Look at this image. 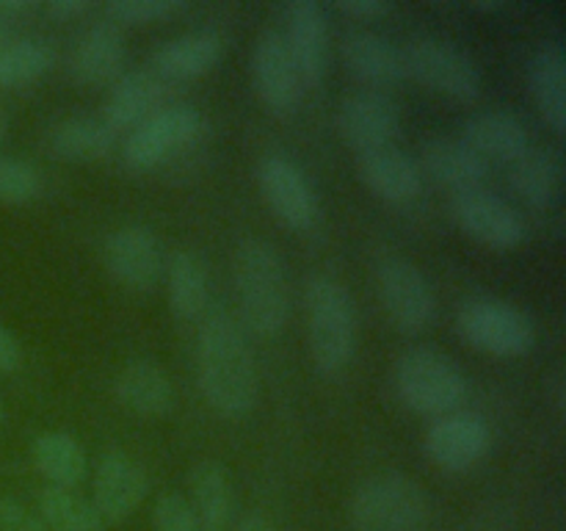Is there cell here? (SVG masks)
Here are the masks:
<instances>
[{
	"mask_svg": "<svg viewBox=\"0 0 566 531\" xmlns=\"http://www.w3.org/2000/svg\"><path fill=\"white\" fill-rule=\"evenodd\" d=\"M401 53L403 70L420 86L459 100V103H473L481 94L479 66L453 44L434 37H418Z\"/></svg>",
	"mask_w": 566,
	"mask_h": 531,
	"instance_id": "cell-8",
	"label": "cell"
},
{
	"mask_svg": "<svg viewBox=\"0 0 566 531\" xmlns=\"http://www.w3.org/2000/svg\"><path fill=\"white\" fill-rule=\"evenodd\" d=\"M199 391L210 409L224 418H243L258 402V363L241 321L224 308L205 313L197 341Z\"/></svg>",
	"mask_w": 566,
	"mask_h": 531,
	"instance_id": "cell-1",
	"label": "cell"
},
{
	"mask_svg": "<svg viewBox=\"0 0 566 531\" xmlns=\"http://www.w3.org/2000/svg\"><path fill=\"white\" fill-rule=\"evenodd\" d=\"M6 37H9V28H6V22L0 20V48L6 44Z\"/></svg>",
	"mask_w": 566,
	"mask_h": 531,
	"instance_id": "cell-43",
	"label": "cell"
},
{
	"mask_svg": "<svg viewBox=\"0 0 566 531\" xmlns=\"http://www.w3.org/2000/svg\"><path fill=\"white\" fill-rule=\"evenodd\" d=\"M451 216L464 236L495 252H512L525 241V225L517 210L484 188L453 194Z\"/></svg>",
	"mask_w": 566,
	"mask_h": 531,
	"instance_id": "cell-10",
	"label": "cell"
},
{
	"mask_svg": "<svg viewBox=\"0 0 566 531\" xmlns=\"http://www.w3.org/2000/svg\"><path fill=\"white\" fill-rule=\"evenodd\" d=\"M252 83L260 103L276 116H287L298 103L302 81L296 75L285 37L280 31H263L252 48Z\"/></svg>",
	"mask_w": 566,
	"mask_h": 531,
	"instance_id": "cell-16",
	"label": "cell"
},
{
	"mask_svg": "<svg viewBox=\"0 0 566 531\" xmlns=\"http://www.w3.org/2000/svg\"><path fill=\"white\" fill-rule=\"evenodd\" d=\"M310 354L321 374H340L357 348V308L346 288L332 277H310L304 291Z\"/></svg>",
	"mask_w": 566,
	"mask_h": 531,
	"instance_id": "cell-3",
	"label": "cell"
},
{
	"mask_svg": "<svg viewBox=\"0 0 566 531\" xmlns=\"http://www.w3.org/2000/svg\"><path fill=\"white\" fill-rule=\"evenodd\" d=\"M116 147V133L94 116H70L50 131V153L70 164L105 160Z\"/></svg>",
	"mask_w": 566,
	"mask_h": 531,
	"instance_id": "cell-27",
	"label": "cell"
},
{
	"mask_svg": "<svg viewBox=\"0 0 566 531\" xmlns=\"http://www.w3.org/2000/svg\"><path fill=\"white\" fill-rule=\"evenodd\" d=\"M379 296L385 313L401 332L418 335L434 321L437 299L423 271L407 258L390 254L379 263Z\"/></svg>",
	"mask_w": 566,
	"mask_h": 531,
	"instance_id": "cell-9",
	"label": "cell"
},
{
	"mask_svg": "<svg viewBox=\"0 0 566 531\" xmlns=\"http://www.w3.org/2000/svg\"><path fill=\"white\" fill-rule=\"evenodd\" d=\"M39 518L50 531H105L94 503L64 487L48 485L39 492Z\"/></svg>",
	"mask_w": 566,
	"mask_h": 531,
	"instance_id": "cell-32",
	"label": "cell"
},
{
	"mask_svg": "<svg viewBox=\"0 0 566 531\" xmlns=\"http://www.w3.org/2000/svg\"><path fill=\"white\" fill-rule=\"evenodd\" d=\"M238 531H280V529H276V523H271L269 518H263V514H252V518H247L241 525H238Z\"/></svg>",
	"mask_w": 566,
	"mask_h": 531,
	"instance_id": "cell-42",
	"label": "cell"
},
{
	"mask_svg": "<svg viewBox=\"0 0 566 531\" xmlns=\"http://www.w3.org/2000/svg\"><path fill=\"white\" fill-rule=\"evenodd\" d=\"M55 50L42 39H17L0 48V88L28 86L53 70Z\"/></svg>",
	"mask_w": 566,
	"mask_h": 531,
	"instance_id": "cell-33",
	"label": "cell"
},
{
	"mask_svg": "<svg viewBox=\"0 0 566 531\" xmlns=\"http://www.w3.org/2000/svg\"><path fill=\"white\" fill-rule=\"evenodd\" d=\"M33 3L31 0H0V20L6 22V17H17L31 11Z\"/></svg>",
	"mask_w": 566,
	"mask_h": 531,
	"instance_id": "cell-41",
	"label": "cell"
},
{
	"mask_svg": "<svg viewBox=\"0 0 566 531\" xmlns=\"http://www.w3.org/2000/svg\"><path fill=\"white\" fill-rule=\"evenodd\" d=\"M22 368V346L3 324H0V374H14Z\"/></svg>",
	"mask_w": 566,
	"mask_h": 531,
	"instance_id": "cell-38",
	"label": "cell"
},
{
	"mask_svg": "<svg viewBox=\"0 0 566 531\" xmlns=\"http://www.w3.org/2000/svg\"><path fill=\"white\" fill-rule=\"evenodd\" d=\"M88 9H92V0H50L44 6V11L55 20H75V17L86 14Z\"/></svg>",
	"mask_w": 566,
	"mask_h": 531,
	"instance_id": "cell-40",
	"label": "cell"
},
{
	"mask_svg": "<svg viewBox=\"0 0 566 531\" xmlns=\"http://www.w3.org/2000/svg\"><path fill=\"white\" fill-rule=\"evenodd\" d=\"M202 133L205 116L193 105H164L133 127L122 147V160L130 171H153L191 147Z\"/></svg>",
	"mask_w": 566,
	"mask_h": 531,
	"instance_id": "cell-7",
	"label": "cell"
},
{
	"mask_svg": "<svg viewBox=\"0 0 566 531\" xmlns=\"http://www.w3.org/2000/svg\"><path fill=\"white\" fill-rule=\"evenodd\" d=\"M114 393L119 404L142 418H164L175 407V385L155 360L136 357L116 374Z\"/></svg>",
	"mask_w": 566,
	"mask_h": 531,
	"instance_id": "cell-23",
	"label": "cell"
},
{
	"mask_svg": "<svg viewBox=\"0 0 566 531\" xmlns=\"http://www.w3.org/2000/svg\"><path fill=\"white\" fill-rule=\"evenodd\" d=\"M457 332L462 341L490 357H525L536 346V324L528 310L506 299H470L457 313Z\"/></svg>",
	"mask_w": 566,
	"mask_h": 531,
	"instance_id": "cell-6",
	"label": "cell"
},
{
	"mask_svg": "<svg viewBox=\"0 0 566 531\" xmlns=\"http://www.w3.org/2000/svg\"><path fill=\"white\" fill-rule=\"evenodd\" d=\"M3 136H6V116L3 111H0V144H3Z\"/></svg>",
	"mask_w": 566,
	"mask_h": 531,
	"instance_id": "cell-44",
	"label": "cell"
},
{
	"mask_svg": "<svg viewBox=\"0 0 566 531\" xmlns=\"http://www.w3.org/2000/svg\"><path fill=\"white\" fill-rule=\"evenodd\" d=\"M238 310L243 326L258 337H274L291 315V282L285 263L269 241L247 238L232 258Z\"/></svg>",
	"mask_w": 566,
	"mask_h": 531,
	"instance_id": "cell-2",
	"label": "cell"
},
{
	"mask_svg": "<svg viewBox=\"0 0 566 531\" xmlns=\"http://www.w3.org/2000/svg\"><path fill=\"white\" fill-rule=\"evenodd\" d=\"M227 53V42L213 31L182 33L160 44L153 55L149 70L164 77L166 83L197 81L221 64Z\"/></svg>",
	"mask_w": 566,
	"mask_h": 531,
	"instance_id": "cell-21",
	"label": "cell"
},
{
	"mask_svg": "<svg viewBox=\"0 0 566 531\" xmlns=\"http://www.w3.org/2000/svg\"><path fill=\"white\" fill-rule=\"evenodd\" d=\"M42 194V175L22 158H0V205H28Z\"/></svg>",
	"mask_w": 566,
	"mask_h": 531,
	"instance_id": "cell-34",
	"label": "cell"
},
{
	"mask_svg": "<svg viewBox=\"0 0 566 531\" xmlns=\"http://www.w3.org/2000/svg\"><path fill=\"white\" fill-rule=\"evenodd\" d=\"M166 97H169V83L155 75L153 70L125 72L111 88L99 119L114 133L133 131L144 119H149L155 111L164 108Z\"/></svg>",
	"mask_w": 566,
	"mask_h": 531,
	"instance_id": "cell-20",
	"label": "cell"
},
{
	"mask_svg": "<svg viewBox=\"0 0 566 531\" xmlns=\"http://www.w3.org/2000/svg\"><path fill=\"white\" fill-rule=\"evenodd\" d=\"M392 382L401 402L412 413L429 418L457 413L470 391L459 365L431 346H415L403 352L392 371Z\"/></svg>",
	"mask_w": 566,
	"mask_h": 531,
	"instance_id": "cell-4",
	"label": "cell"
},
{
	"mask_svg": "<svg viewBox=\"0 0 566 531\" xmlns=\"http://www.w3.org/2000/svg\"><path fill=\"white\" fill-rule=\"evenodd\" d=\"M429 496L403 473H379L354 492L352 523L357 531H420L429 520Z\"/></svg>",
	"mask_w": 566,
	"mask_h": 531,
	"instance_id": "cell-5",
	"label": "cell"
},
{
	"mask_svg": "<svg viewBox=\"0 0 566 531\" xmlns=\"http://www.w3.org/2000/svg\"><path fill=\"white\" fill-rule=\"evenodd\" d=\"M155 529L158 531H202L191 501L177 492H164L153 509Z\"/></svg>",
	"mask_w": 566,
	"mask_h": 531,
	"instance_id": "cell-36",
	"label": "cell"
},
{
	"mask_svg": "<svg viewBox=\"0 0 566 531\" xmlns=\"http://www.w3.org/2000/svg\"><path fill=\"white\" fill-rule=\"evenodd\" d=\"M528 86L542 119L553 133L566 131V55L562 44L551 42L536 50L528 66Z\"/></svg>",
	"mask_w": 566,
	"mask_h": 531,
	"instance_id": "cell-26",
	"label": "cell"
},
{
	"mask_svg": "<svg viewBox=\"0 0 566 531\" xmlns=\"http://www.w3.org/2000/svg\"><path fill=\"white\" fill-rule=\"evenodd\" d=\"M125 37H122L119 28L111 25V22H99L77 39L66 66H70V75L75 83L103 88L114 86L125 75Z\"/></svg>",
	"mask_w": 566,
	"mask_h": 531,
	"instance_id": "cell-18",
	"label": "cell"
},
{
	"mask_svg": "<svg viewBox=\"0 0 566 531\" xmlns=\"http://www.w3.org/2000/svg\"><path fill=\"white\" fill-rule=\"evenodd\" d=\"M169 308L177 319L193 321L208 310V266L191 249H177L166 269Z\"/></svg>",
	"mask_w": 566,
	"mask_h": 531,
	"instance_id": "cell-30",
	"label": "cell"
},
{
	"mask_svg": "<svg viewBox=\"0 0 566 531\" xmlns=\"http://www.w3.org/2000/svg\"><path fill=\"white\" fill-rule=\"evenodd\" d=\"M462 142L484 160H503L514 164L531 149L528 127L523 125L517 114L512 111H481L464 122Z\"/></svg>",
	"mask_w": 566,
	"mask_h": 531,
	"instance_id": "cell-22",
	"label": "cell"
},
{
	"mask_svg": "<svg viewBox=\"0 0 566 531\" xmlns=\"http://www.w3.org/2000/svg\"><path fill=\"white\" fill-rule=\"evenodd\" d=\"M186 9L182 0H111L105 3V17L111 25H153L169 20L171 14Z\"/></svg>",
	"mask_w": 566,
	"mask_h": 531,
	"instance_id": "cell-35",
	"label": "cell"
},
{
	"mask_svg": "<svg viewBox=\"0 0 566 531\" xmlns=\"http://www.w3.org/2000/svg\"><path fill=\"white\" fill-rule=\"evenodd\" d=\"M105 271L127 291H153L166 271L164 249L149 227L127 225L111 232L103 243Z\"/></svg>",
	"mask_w": 566,
	"mask_h": 531,
	"instance_id": "cell-12",
	"label": "cell"
},
{
	"mask_svg": "<svg viewBox=\"0 0 566 531\" xmlns=\"http://www.w3.org/2000/svg\"><path fill=\"white\" fill-rule=\"evenodd\" d=\"M258 186L271 214L291 230H310L318 219V197L304 171L285 155H265L258 164Z\"/></svg>",
	"mask_w": 566,
	"mask_h": 531,
	"instance_id": "cell-13",
	"label": "cell"
},
{
	"mask_svg": "<svg viewBox=\"0 0 566 531\" xmlns=\"http://www.w3.org/2000/svg\"><path fill=\"white\" fill-rule=\"evenodd\" d=\"M3 418H6V409H3V404H0V424H3Z\"/></svg>",
	"mask_w": 566,
	"mask_h": 531,
	"instance_id": "cell-45",
	"label": "cell"
},
{
	"mask_svg": "<svg viewBox=\"0 0 566 531\" xmlns=\"http://www.w3.org/2000/svg\"><path fill=\"white\" fill-rule=\"evenodd\" d=\"M512 188L531 208H551L562 191V164L551 149H528L512 164Z\"/></svg>",
	"mask_w": 566,
	"mask_h": 531,
	"instance_id": "cell-31",
	"label": "cell"
},
{
	"mask_svg": "<svg viewBox=\"0 0 566 531\" xmlns=\"http://www.w3.org/2000/svg\"><path fill=\"white\" fill-rule=\"evenodd\" d=\"M287 53L304 86H318L329 66V28L315 0H293L287 6Z\"/></svg>",
	"mask_w": 566,
	"mask_h": 531,
	"instance_id": "cell-17",
	"label": "cell"
},
{
	"mask_svg": "<svg viewBox=\"0 0 566 531\" xmlns=\"http://www.w3.org/2000/svg\"><path fill=\"white\" fill-rule=\"evenodd\" d=\"M337 131L343 142L352 144L357 153L390 147L392 138L401 133V111L390 94L363 88V92L348 94L340 103Z\"/></svg>",
	"mask_w": 566,
	"mask_h": 531,
	"instance_id": "cell-14",
	"label": "cell"
},
{
	"mask_svg": "<svg viewBox=\"0 0 566 531\" xmlns=\"http://www.w3.org/2000/svg\"><path fill=\"white\" fill-rule=\"evenodd\" d=\"M359 180L374 191L376 197L390 205H409L423 194V171L418 160L409 158L398 147H379L370 153H359L357 158Z\"/></svg>",
	"mask_w": 566,
	"mask_h": 531,
	"instance_id": "cell-19",
	"label": "cell"
},
{
	"mask_svg": "<svg viewBox=\"0 0 566 531\" xmlns=\"http://www.w3.org/2000/svg\"><path fill=\"white\" fill-rule=\"evenodd\" d=\"M188 485H191L193 496L191 507L202 531H227L232 514V487L224 465L213 462V459L193 465Z\"/></svg>",
	"mask_w": 566,
	"mask_h": 531,
	"instance_id": "cell-29",
	"label": "cell"
},
{
	"mask_svg": "<svg viewBox=\"0 0 566 531\" xmlns=\"http://www.w3.org/2000/svg\"><path fill=\"white\" fill-rule=\"evenodd\" d=\"M337 9L357 20H376V17H385L390 6L385 0H337Z\"/></svg>",
	"mask_w": 566,
	"mask_h": 531,
	"instance_id": "cell-39",
	"label": "cell"
},
{
	"mask_svg": "<svg viewBox=\"0 0 566 531\" xmlns=\"http://www.w3.org/2000/svg\"><path fill=\"white\" fill-rule=\"evenodd\" d=\"M343 61L354 77L374 86L376 92L385 86H396L407 77L403 70V53L374 31H354L343 39Z\"/></svg>",
	"mask_w": 566,
	"mask_h": 531,
	"instance_id": "cell-25",
	"label": "cell"
},
{
	"mask_svg": "<svg viewBox=\"0 0 566 531\" xmlns=\"http://www.w3.org/2000/svg\"><path fill=\"white\" fill-rule=\"evenodd\" d=\"M33 468L48 479L50 487H72L81 485L86 479V451L77 442V437L66 435V431H44L33 440L31 446Z\"/></svg>",
	"mask_w": 566,
	"mask_h": 531,
	"instance_id": "cell-28",
	"label": "cell"
},
{
	"mask_svg": "<svg viewBox=\"0 0 566 531\" xmlns=\"http://www.w3.org/2000/svg\"><path fill=\"white\" fill-rule=\"evenodd\" d=\"M420 171L431 177L440 186L451 188L453 194L481 188V183L490 175V166L484 158L473 153L464 142L457 138H429L420 147Z\"/></svg>",
	"mask_w": 566,
	"mask_h": 531,
	"instance_id": "cell-24",
	"label": "cell"
},
{
	"mask_svg": "<svg viewBox=\"0 0 566 531\" xmlns=\"http://www.w3.org/2000/svg\"><path fill=\"white\" fill-rule=\"evenodd\" d=\"M147 498V473L122 448H111L97 459L94 470V509L103 523H122Z\"/></svg>",
	"mask_w": 566,
	"mask_h": 531,
	"instance_id": "cell-15",
	"label": "cell"
},
{
	"mask_svg": "<svg viewBox=\"0 0 566 531\" xmlns=\"http://www.w3.org/2000/svg\"><path fill=\"white\" fill-rule=\"evenodd\" d=\"M426 457L446 473H468L492 448V429L475 413H448L434 418L423 437Z\"/></svg>",
	"mask_w": 566,
	"mask_h": 531,
	"instance_id": "cell-11",
	"label": "cell"
},
{
	"mask_svg": "<svg viewBox=\"0 0 566 531\" xmlns=\"http://www.w3.org/2000/svg\"><path fill=\"white\" fill-rule=\"evenodd\" d=\"M0 531H50L36 512L14 498H0Z\"/></svg>",
	"mask_w": 566,
	"mask_h": 531,
	"instance_id": "cell-37",
	"label": "cell"
}]
</instances>
